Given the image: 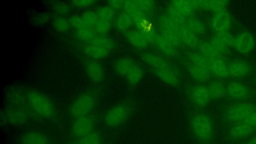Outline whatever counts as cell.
<instances>
[{
    "label": "cell",
    "mask_w": 256,
    "mask_h": 144,
    "mask_svg": "<svg viewBox=\"0 0 256 144\" xmlns=\"http://www.w3.org/2000/svg\"><path fill=\"white\" fill-rule=\"evenodd\" d=\"M98 118L96 114H90L78 118L72 122L68 132V140L86 136L98 128Z\"/></svg>",
    "instance_id": "8992f818"
},
{
    "label": "cell",
    "mask_w": 256,
    "mask_h": 144,
    "mask_svg": "<svg viewBox=\"0 0 256 144\" xmlns=\"http://www.w3.org/2000/svg\"><path fill=\"white\" fill-rule=\"evenodd\" d=\"M209 70L211 74L219 78L229 76L228 65L220 57L210 61Z\"/></svg>",
    "instance_id": "d6986e66"
},
{
    "label": "cell",
    "mask_w": 256,
    "mask_h": 144,
    "mask_svg": "<svg viewBox=\"0 0 256 144\" xmlns=\"http://www.w3.org/2000/svg\"><path fill=\"white\" fill-rule=\"evenodd\" d=\"M244 142H241V143H239V144H243Z\"/></svg>",
    "instance_id": "11a10c76"
},
{
    "label": "cell",
    "mask_w": 256,
    "mask_h": 144,
    "mask_svg": "<svg viewBox=\"0 0 256 144\" xmlns=\"http://www.w3.org/2000/svg\"><path fill=\"white\" fill-rule=\"evenodd\" d=\"M70 25L77 29L82 28L85 26L82 16L78 15L72 16L68 19Z\"/></svg>",
    "instance_id": "c3c4849f"
},
{
    "label": "cell",
    "mask_w": 256,
    "mask_h": 144,
    "mask_svg": "<svg viewBox=\"0 0 256 144\" xmlns=\"http://www.w3.org/2000/svg\"><path fill=\"white\" fill-rule=\"evenodd\" d=\"M231 24V16L226 10L214 13L210 22L211 28L216 33L228 31Z\"/></svg>",
    "instance_id": "5bb4252c"
},
{
    "label": "cell",
    "mask_w": 256,
    "mask_h": 144,
    "mask_svg": "<svg viewBox=\"0 0 256 144\" xmlns=\"http://www.w3.org/2000/svg\"><path fill=\"white\" fill-rule=\"evenodd\" d=\"M18 144H54L50 137L46 133L38 130H31L22 133L18 138Z\"/></svg>",
    "instance_id": "8fae6325"
},
{
    "label": "cell",
    "mask_w": 256,
    "mask_h": 144,
    "mask_svg": "<svg viewBox=\"0 0 256 144\" xmlns=\"http://www.w3.org/2000/svg\"><path fill=\"white\" fill-rule=\"evenodd\" d=\"M178 34L182 42L192 48H198L200 42L197 35L189 30L185 25L180 28Z\"/></svg>",
    "instance_id": "44dd1931"
},
{
    "label": "cell",
    "mask_w": 256,
    "mask_h": 144,
    "mask_svg": "<svg viewBox=\"0 0 256 144\" xmlns=\"http://www.w3.org/2000/svg\"><path fill=\"white\" fill-rule=\"evenodd\" d=\"M188 124L190 136L196 144H216L218 125L210 114L198 109L192 111L188 116Z\"/></svg>",
    "instance_id": "6da1fadb"
},
{
    "label": "cell",
    "mask_w": 256,
    "mask_h": 144,
    "mask_svg": "<svg viewBox=\"0 0 256 144\" xmlns=\"http://www.w3.org/2000/svg\"><path fill=\"white\" fill-rule=\"evenodd\" d=\"M77 37L84 41H91L96 36L95 31L90 27L84 26L76 30Z\"/></svg>",
    "instance_id": "f35d334b"
},
{
    "label": "cell",
    "mask_w": 256,
    "mask_h": 144,
    "mask_svg": "<svg viewBox=\"0 0 256 144\" xmlns=\"http://www.w3.org/2000/svg\"><path fill=\"white\" fill-rule=\"evenodd\" d=\"M50 20V16L48 14L44 13L38 16L36 19V22L38 24H44L48 22Z\"/></svg>",
    "instance_id": "f5cc1de1"
},
{
    "label": "cell",
    "mask_w": 256,
    "mask_h": 144,
    "mask_svg": "<svg viewBox=\"0 0 256 144\" xmlns=\"http://www.w3.org/2000/svg\"><path fill=\"white\" fill-rule=\"evenodd\" d=\"M188 96L192 104L198 109L206 108L211 100L207 86L203 85L190 87L188 90Z\"/></svg>",
    "instance_id": "ba28073f"
},
{
    "label": "cell",
    "mask_w": 256,
    "mask_h": 144,
    "mask_svg": "<svg viewBox=\"0 0 256 144\" xmlns=\"http://www.w3.org/2000/svg\"><path fill=\"white\" fill-rule=\"evenodd\" d=\"M154 72L156 76L165 83L176 86L178 84V74L174 72L163 68H154Z\"/></svg>",
    "instance_id": "484cf974"
},
{
    "label": "cell",
    "mask_w": 256,
    "mask_h": 144,
    "mask_svg": "<svg viewBox=\"0 0 256 144\" xmlns=\"http://www.w3.org/2000/svg\"><path fill=\"white\" fill-rule=\"evenodd\" d=\"M255 44L253 35L248 31H242L234 37L233 48L238 53L246 54L254 50Z\"/></svg>",
    "instance_id": "9c48e42d"
},
{
    "label": "cell",
    "mask_w": 256,
    "mask_h": 144,
    "mask_svg": "<svg viewBox=\"0 0 256 144\" xmlns=\"http://www.w3.org/2000/svg\"><path fill=\"white\" fill-rule=\"evenodd\" d=\"M96 14L99 20L110 22L114 16V10L109 6H102L98 8Z\"/></svg>",
    "instance_id": "ab89813d"
},
{
    "label": "cell",
    "mask_w": 256,
    "mask_h": 144,
    "mask_svg": "<svg viewBox=\"0 0 256 144\" xmlns=\"http://www.w3.org/2000/svg\"><path fill=\"white\" fill-rule=\"evenodd\" d=\"M123 8L138 27L146 20V14L138 8L135 0H124Z\"/></svg>",
    "instance_id": "ac0fdd59"
},
{
    "label": "cell",
    "mask_w": 256,
    "mask_h": 144,
    "mask_svg": "<svg viewBox=\"0 0 256 144\" xmlns=\"http://www.w3.org/2000/svg\"><path fill=\"white\" fill-rule=\"evenodd\" d=\"M98 94L88 90L80 94L71 104L69 110L70 118L74 120L92 113L96 104Z\"/></svg>",
    "instance_id": "277c9868"
},
{
    "label": "cell",
    "mask_w": 256,
    "mask_h": 144,
    "mask_svg": "<svg viewBox=\"0 0 256 144\" xmlns=\"http://www.w3.org/2000/svg\"><path fill=\"white\" fill-rule=\"evenodd\" d=\"M82 18L86 26H94L99 18L96 12L92 10H86L82 15Z\"/></svg>",
    "instance_id": "b9f144b4"
},
{
    "label": "cell",
    "mask_w": 256,
    "mask_h": 144,
    "mask_svg": "<svg viewBox=\"0 0 256 144\" xmlns=\"http://www.w3.org/2000/svg\"><path fill=\"white\" fill-rule=\"evenodd\" d=\"M133 110L134 106L130 102L117 104L105 112L102 118L104 125L110 130L120 128L128 121Z\"/></svg>",
    "instance_id": "3957f363"
},
{
    "label": "cell",
    "mask_w": 256,
    "mask_h": 144,
    "mask_svg": "<svg viewBox=\"0 0 256 144\" xmlns=\"http://www.w3.org/2000/svg\"><path fill=\"white\" fill-rule=\"evenodd\" d=\"M54 28L58 32H66L70 28L68 20L63 17H57L53 21Z\"/></svg>",
    "instance_id": "7bdbcfd3"
},
{
    "label": "cell",
    "mask_w": 256,
    "mask_h": 144,
    "mask_svg": "<svg viewBox=\"0 0 256 144\" xmlns=\"http://www.w3.org/2000/svg\"><path fill=\"white\" fill-rule=\"evenodd\" d=\"M226 88L227 95L236 100L243 101L251 96V92L248 87L238 81L230 82Z\"/></svg>",
    "instance_id": "4fadbf2b"
},
{
    "label": "cell",
    "mask_w": 256,
    "mask_h": 144,
    "mask_svg": "<svg viewBox=\"0 0 256 144\" xmlns=\"http://www.w3.org/2000/svg\"><path fill=\"white\" fill-rule=\"evenodd\" d=\"M24 96L30 108L38 116L58 124L56 107L46 96L34 90L26 91Z\"/></svg>",
    "instance_id": "7a4b0ae2"
},
{
    "label": "cell",
    "mask_w": 256,
    "mask_h": 144,
    "mask_svg": "<svg viewBox=\"0 0 256 144\" xmlns=\"http://www.w3.org/2000/svg\"><path fill=\"white\" fill-rule=\"evenodd\" d=\"M95 2L94 0H76L71 1L72 5L78 8H84L91 6Z\"/></svg>",
    "instance_id": "681fc988"
},
{
    "label": "cell",
    "mask_w": 256,
    "mask_h": 144,
    "mask_svg": "<svg viewBox=\"0 0 256 144\" xmlns=\"http://www.w3.org/2000/svg\"><path fill=\"white\" fill-rule=\"evenodd\" d=\"M161 36L172 44L174 47H178L182 44L178 34L176 32L161 30Z\"/></svg>",
    "instance_id": "74e56055"
},
{
    "label": "cell",
    "mask_w": 256,
    "mask_h": 144,
    "mask_svg": "<svg viewBox=\"0 0 256 144\" xmlns=\"http://www.w3.org/2000/svg\"><path fill=\"white\" fill-rule=\"evenodd\" d=\"M256 110V106L246 101H238L228 106L223 114L226 126L242 122Z\"/></svg>",
    "instance_id": "5b68a950"
},
{
    "label": "cell",
    "mask_w": 256,
    "mask_h": 144,
    "mask_svg": "<svg viewBox=\"0 0 256 144\" xmlns=\"http://www.w3.org/2000/svg\"><path fill=\"white\" fill-rule=\"evenodd\" d=\"M52 8L56 13L62 15L66 14L70 12L69 6L62 2L54 3L52 5Z\"/></svg>",
    "instance_id": "f6af8a7d"
},
{
    "label": "cell",
    "mask_w": 256,
    "mask_h": 144,
    "mask_svg": "<svg viewBox=\"0 0 256 144\" xmlns=\"http://www.w3.org/2000/svg\"><path fill=\"white\" fill-rule=\"evenodd\" d=\"M108 6L113 10H120L124 8V0H112L108 1Z\"/></svg>",
    "instance_id": "816d5d0a"
},
{
    "label": "cell",
    "mask_w": 256,
    "mask_h": 144,
    "mask_svg": "<svg viewBox=\"0 0 256 144\" xmlns=\"http://www.w3.org/2000/svg\"><path fill=\"white\" fill-rule=\"evenodd\" d=\"M86 72L89 78L94 82H100L104 76L102 65L96 61H90L86 64Z\"/></svg>",
    "instance_id": "603a6c76"
},
{
    "label": "cell",
    "mask_w": 256,
    "mask_h": 144,
    "mask_svg": "<svg viewBox=\"0 0 256 144\" xmlns=\"http://www.w3.org/2000/svg\"><path fill=\"white\" fill-rule=\"evenodd\" d=\"M133 24L134 23L131 17L125 12L120 14L116 20V28L122 32L128 30Z\"/></svg>",
    "instance_id": "d6a6232c"
},
{
    "label": "cell",
    "mask_w": 256,
    "mask_h": 144,
    "mask_svg": "<svg viewBox=\"0 0 256 144\" xmlns=\"http://www.w3.org/2000/svg\"><path fill=\"white\" fill-rule=\"evenodd\" d=\"M229 76L234 78H242L248 75L251 71V66L246 60H234L228 65Z\"/></svg>",
    "instance_id": "e0dca14e"
},
{
    "label": "cell",
    "mask_w": 256,
    "mask_h": 144,
    "mask_svg": "<svg viewBox=\"0 0 256 144\" xmlns=\"http://www.w3.org/2000/svg\"><path fill=\"white\" fill-rule=\"evenodd\" d=\"M234 37L228 31L217 32L210 40L220 56L225 55L233 48Z\"/></svg>",
    "instance_id": "30bf717a"
},
{
    "label": "cell",
    "mask_w": 256,
    "mask_h": 144,
    "mask_svg": "<svg viewBox=\"0 0 256 144\" xmlns=\"http://www.w3.org/2000/svg\"><path fill=\"white\" fill-rule=\"evenodd\" d=\"M4 118L6 122L11 125L20 126L28 123L32 118L24 110L13 106L6 110Z\"/></svg>",
    "instance_id": "7c38bea8"
},
{
    "label": "cell",
    "mask_w": 256,
    "mask_h": 144,
    "mask_svg": "<svg viewBox=\"0 0 256 144\" xmlns=\"http://www.w3.org/2000/svg\"><path fill=\"white\" fill-rule=\"evenodd\" d=\"M111 28V22L110 21L98 20L94 26L95 31L101 35L107 34Z\"/></svg>",
    "instance_id": "ee69618b"
},
{
    "label": "cell",
    "mask_w": 256,
    "mask_h": 144,
    "mask_svg": "<svg viewBox=\"0 0 256 144\" xmlns=\"http://www.w3.org/2000/svg\"><path fill=\"white\" fill-rule=\"evenodd\" d=\"M155 42L158 50L164 55L171 58L176 56V48L161 36H158Z\"/></svg>",
    "instance_id": "83f0119b"
},
{
    "label": "cell",
    "mask_w": 256,
    "mask_h": 144,
    "mask_svg": "<svg viewBox=\"0 0 256 144\" xmlns=\"http://www.w3.org/2000/svg\"><path fill=\"white\" fill-rule=\"evenodd\" d=\"M207 88L211 100L221 99L227 94L226 86L221 81H212L209 84Z\"/></svg>",
    "instance_id": "d4e9b609"
},
{
    "label": "cell",
    "mask_w": 256,
    "mask_h": 144,
    "mask_svg": "<svg viewBox=\"0 0 256 144\" xmlns=\"http://www.w3.org/2000/svg\"><path fill=\"white\" fill-rule=\"evenodd\" d=\"M187 57L191 64L209 69L210 60L200 52H189Z\"/></svg>",
    "instance_id": "836d02e7"
},
{
    "label": "cell",
    "mask_w": 256,
    "mask_h": 144,
    "mask_svg": "<svg viewBox=\"0 0 256 144\" xmlns=\"http://www.w3.org/2000/svg\"><path fill=\"white\" fill-rule=\"evenodd\" d=\"M151 25L149 26L147 29L146 28H140L138 30L142 32L148 42H155L158 36H157L156 32L154 30H151Z\"/></svg>",
    "instance_id": "7dc6e473"
},
{
    "label": "cell",
    "mask_w": 256,
    "mask_h": 144,
    "mask_svg": "<svg viewBox=\"0 0 256 144\" xmlns=\"http://www.w3.org/2000/svg\"><path fill=\"white\" fill-rule=\"evenodd\" d=\"M90 42L92 44L96 45L110 51L112 49L114 46V43L111 38L104 36H96L90 41Z\"/></svg>",
    "instance_id": "d590c367"
},
{
    "label": "cell",
    "mask_w": 256,
    "mask_h": 144,
    "mask_svg": "<svg viewBox=\"0 0 256 144\" xmlns=\"http://www.w3.org/2000/svg\"><path fill=\"white\" fill-rule=\"evenodd\" d=\"M168 16L179 27L186 24V17L172 5L168 8Z\"/></svg>",
    "instance_id": "e575fe53"
},
{
    "label": "cell",
    "mask_w": 256,
    "mask_h": 144,
    "mask_svg": "<svg viewBox=\"0 0 256 144\" xmlns=\"http://www.w3.org/2000/svg\"><path fill=\"white\" fill-rule=\"evenodd\" d=\"M195 8H200L204 10L218 12L226 10L228 2L218 0H193Z\"/></svg>",
    "instance_id": "ffe728a7"
},
{
    "label": "cell",
    "mask_w": 256,
    "mask_h": 144,
    "mask_svg": "<svg viewBox=\"0 0 256 144\" xmlns=\"http://www.w3.org/2000/svg\"><path fill=\"white\" fill-rule=\"evenodd\" d=\"M136 64L129 58H122L118 60L114 64L116 72L122 76H126Z\"/></svg>",
    "instance_id": "f546056e"
},
{
    "label": "cell",
    "mask_w": 256,
    "mask_h": 144,
    "mask_svg": "<svg viewBox=\"0 0 256 144\" xmlns=\"http://www.w3.org/2000/svg\"><path fill=\"white\" fill-rule=\"evenodd\" d=\"M144 74L142 69L139 66L135 65L126 76L128 82L132 85L137 84L142 78Z\"/></svg>",
    "instance_id": "8d00e7d4"
},
{
    "label": "cell",
    "mask_w": 256,
    "mask_h": 144,
    "mask_svg": "<svg viewBox=\"0 0 256 144\" xmlns=\"http://www.w3.org/2000/svg\"><path fill=\"white\" fill-rule=\"evenodd\" d=\"M84 53L90 58L94 59H100L106 57L110 50L96 45L90 44L84 47Z\"/></svg>",
    "instance_id": "4dcf8cb0"
},
{
    "label": "cell",
    "mask_w": 256,
    "mask_h": 144,
    "mask_svg": "<svg viewBox=\"0 0 256 144\" xmlns=\"http://www.w3.org/2000/svg\"><path fill=\"white\" fill-rule=\"evenodd\" d=\"M185 26L196 35L202 34L206 30L204 22L195 17H190L186 20Z\"/></svg>",
    "instance_id": "1f68e13d"
},
{
    "label": "cell",
    "mask_w": 256,
    "mask_h": 144,
    "mask_svg": "<svg viewBox=\"0 0 256 144\" xmlns=\"http://www.w3.org/2000/svg\"><path fill=\"white\" fill-rule=\"evenodd\" d=\"M243 144H256V134L247 140Z\"/></svg>",
    "instance_id": "db71d44e"
},
{
    "label": "cell",
    "mask_w": 256,
    "mask_h": 144,
    "mask_svg": "<svg viewBox=\"0 0 256 144\" xmlns=\"http://www.w3.org/2000/svg\"><path fill=\"white\" fill-rule=\"evenodd\" d=\"M242 122L256 128V110L252 113Z\"/></svg>",
    "instance_id": "f907efd6"
},
{
    "label": "cell",
    "mask_w": 256,
    "mask_h": 144,
    "mask_svg": "<svg viewBox=\"0 0 256 144\" xmlns=\"http://www.w3.org/2000/svg\"><path fill=\"white\" fill-rule=\"evenodd\" d=\"M158 23L161 30H172L178 32L180 28L168 16H161L159 18Z\"/></svg>",
    "instance_id": "60d3db41"
},
{
    "label": "cell",
    "mask_w": 256,
    "mask_h": 144,
    "mask_svg": "<svg viewBox=\"0 0 256 144\" xmlns=\"http://www.w3.org/2000/svg\"><path fill=\"white\" fill-rule=\"evenodd\" d=\"M142 60L154 68L170 70L176 74H178L177 69L164 58L151 52H144L141 55Z\"/></svg>",
    "instance_id": "9a60e30c"
},
{
    "label": "cell",
    "mask_w": 256,
    "mask_h": 144,
    "mask_svg": "<svg viewBox=\"0 0 256 144\" xmlns=\"http://www.w3.org/2000/svg\"><path fill=\"white\" fill-rule=\"evenodd\" d=\"M226 126L224 131V137L231 143L244 142L256 134V128L242 122Z\"/></svg>",
    "instance_id": "52a82bcc"
},
{
    "label": "cell",
    "mask_w": 256,
    "mask_h": 144,
    "mask_svg": "<svg viewBox=\"0 0 256 144\" xmlns=\"http://www.w3.org/2000/svg\"><path fill=\"white\" fill-rule=\"evenodd\" d=\"M138 8L145 14L151 11L154 5V2L150 0H135Z\"/></svg>",
    "instance_id": "bcb514c9"
},
{
    "label": "cell",
    "mask_w": 256,
    "mask_h": 144,
    "mask_svg": "<svg viewBox=\"0 0 256 144\" xmlns=\"http://www.w3.org/2000/svg\"><path fill=\"white\" fill-rule=\"evenodd\" d=\"M198 48L199 52L210 61L220 57V54L210 41L200 42Z\"/></svg>",
    "instance_id": "4316f807"
},
{
    "label": "cell",
    "mask_w": 256,
    "mask_h": 144,
    "mask_svg": "<svg viewBox=\"0 0 256 144\" xmlns=\"http://www.w3.org/2000/svg\"><path fill=\"white\" fill-rule=\"evenodd\" d=\"M171 5L185 17L190 15L195 8L192 0H174Z\"/></svg>",
    "instance_id": "f1b7e54d"
},
{
    "label": "cell",
    "mask_w": 256,
    "mask_h": 144,
    "mask_svg": "<svg viewBox=\"0 0 256 144\" xmlns=\"http://www.w3.org/2000/svg\"><path fill=\"white\" fill-rule=\"evenodd\" d=\"M188 70L192 78L198 82L208 81L211 74L209 69L191 64L188 66Z\"/></svg>",
    "instance_id": "cb8c5ba5"
},
{
    "label": "cell",
    "mask_w": 256,
    "mask_h": 144,
    "mask_svg": "<svg viewBox=\"0 0 256 144\" xmlns=\"http://www.w3.org/2000/svg\"><path fill=\"white\" fill-rule=\"evenodd\" d=\"M126 36L128 42L138 49H144L148 44L149 42L139 30H128Z\"/></svg>",
    "instance_id": "7402d4cb"
},
{
    "label": "cell",
    "mask_w": 256,
    "mask_h": 144,
    "mask_svg": "<svg viewBox=\"0 0 256 144\" xmlns=\"http://www.w3.org/2000/svg\"><path fill=\"white\" fill-rule=\"evenodd\" d=\"M66 144H106L104 132L97 128L92 132L82 137L68 140Z\"/></svg>",
    "instance_id": "2e32d148"
}]
</instances>
